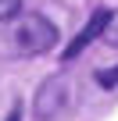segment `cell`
Segmentation results:
<instances>
[{"mask_svg":"<svg viewBox=\"0 0 118 121\" xmlns=\"http://www.w3.org/2000/svg\"><path fill=\"white\" fill-rule=\"evenodd\" d=\"M107 22H111V11H104V7H100V11H93V18L86 22V29H82V32H79V36L65 46V53H61V57H65V60L79 57V53H82V50L97 39V36H104V32H107Z\"/></svg>","mask_w":118,"mask_h":121,"instance_id":"3957f363","label":"cell"},{"mask_svg":"<svg viewBox=\"0 0 118 121\" xmlns=\"http://www.w3.org/2000/svg\"><path fill=\"white\" fill-rule=\"evenodd\" d=\"M11 43L18 53L25 57H36V53H47L57 46V25L39 14V11H29V14H18L14 29H11Z\"/></svg>","mask_w":118,"mask_h":121,"instance_id":"7a4b0ae2","label":"cell"},{"mask_svg":"<svg viewBox=\"0 0 118 121\" xmlns=\"http://www.w3.org/2000/svg\"><path fill=\"white\" fill-rule=\"evenodd\" d=\"M22 14V0H0V22H11Z\"/></svg>","mask_w":118,"mask_h":121,"instance_id":"277c9868","label":"cell"},{"mask_svg":"<svg viewBox=\"0 0 118 121\" xmlns=\"http://www.w3.org/2000/svg\"><path fill=\"white\" fill-rule=\"evenodd\" d=\"M104 43H107V46H118V11H111V22H107Z\"/></svg>","mask_w":118,"mask_h":121,"instance_id":"5b68a950","label":"cell"},{"mask_svg":"<svg viewBox=\"0 0 118 121\" xmlns=\"http://www.w3.org/2000/svg\"><path fill=\"white\" fill-rule=\"evenodd\" d=\"M7 121H22V110H18V107H14V110H11V114H7Z\"/></svg>","mask_w":118,"mask_h":121,"instance_id":"52a82bcc","label":"cell"},{"mask_svg":"<svg viewBox=\"0 0 118 121\" xmlns=\"http://www.w3.org/2000/svg\"><path fill=\"white\" fill-rule=\"evenodd\" d=\"M97 82H100V86H118V68H111V71H97Z\"/></svg>","mask_w":118,"mask_h":121,"instance_id":"8992f818","label":"cell"},{"mask_svg":"<svg viewBox=\"0 0 118 121\" xmlns=\"http://www.w3.org/2000/svg\"><path fill=\"white\" fill-rule=\"evenodd\" d=\"M75 100H79V86L72 75H50L39 82L36 96H32V114L39 121H61L75 110Z\"/></svg>","mask_w":118,"mask_h":121,"instance_id":"6da1fadb","label":"cell"}]
</instances>
